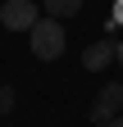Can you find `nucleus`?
I'll use <instances>...</instances> for the list:
<instances>
[{"label": "nucleus", "mask_w": 123, "mask_h": 127, "mask_svg": "<svg viewBox=\"0 0 123 127\" xmlns=\"http://www.w3.org/2000/svg\"><path fill=\"white\" fill-rule=\"evenodd\" d=\"M27 45H32V55L37 59H59L64 55V45H68V36H64V23H55V18H41L32 32H27Z\"/></svg>", "instance_id": "obj_1"}, {"label": "nucleus", "mask_w": 123, "mask_h": 127, "mask_svg": "<svg viewBox=\"0 0 123 127\" xmlns=\"http://www.w3.org/2000/svg\"><path fill=\"white\" fill-rule=\"evenodd\" d=\"M41 18L46 14H41L37 0H5V5H0V27L5 32H32Z\"/></svg>", "instance_id": "obj_2"}, {"label": "nucleus", "mask_w": 123, "mask_h": 127, "mask_svg": "<svg viewBox=\"0 0 123 127\" xmlns=\"http://www.w3.org/2000/svg\"><path fill=\"white\" fill-rule=\"evenodd\" d=\"M91 123L96 127H110L114 118H123V82H105L100 91H96V100H91Z\"/></svg>", "instance_id": "obj_3"}, {"label": "nucleus", "mask_w": 123, "mask_h": 127, "mask_svg": "<svg viewBox=\"0 0 123 127\" xmlns=\"http://www.w3.org/2000/svg\"><path fill=\"white\" fill-rule=\"evenodd\" d=\"M114 55H119V41H114V36H96V41L82 50V68H87V73H105V68L114 64Z\"/></svg>", "instance_id": "obj_4"}, {"label": "nucleus", "mask_w": 123, "mask_h": 127, "mask_svg": "<svg viewBox=\"0 0 123 127\" xmlns=\"http://www.w3.org/2000/svg\"><path fill=\"white\" fill-rule=\"evenodd\" d=\"M41 14L55 18V23H64V18H73V14H82V0H41Z\"/></svg>", "instance_id": "obj_5"}, {"label": "nucleus", "mask_w": 123, "mask_h": 127, "mask_svg": "<svg viewBox=\"0 0 123 127\" xmlns=\"http://www.w3.org/2000/svg\"><path fill=\"white\" fill-rule=\"evenodd\" d=\"M14 104H18V95H14V86H0V114H9Z\"/></svg>", "instance_id": "obj_6"}, {"label": "nucleus", "mask_w": 123, "mask_h": 127, "mask_svg": "<svg viewBox=\"0 0 123 127\" xmlns=\"http://www.w3.org/2000/svg\"><path fill=\"white\" fill-rule=\"evenodd\" d=\"M119 23H123V0H119V5H114V18H110V23H105V32H114Z\"/></svg>", "instance_id": "obj_7"}, {"label": "nucleus", "mask_w": 123, "mask_h": 127, "mask_svg": "<svg viewBox=\"0 0 123 127\" xmlns=\"http://www.w3.org/2000/svg\"><path fill=\"white\" fill-rule=\"evenodd\" d=\"M114 59H119V64H123V36H119V55H114Z\"/></svg>", "instance_id": "obj_8"}, {"label": "nucleus", "mask_w": 123, "mask_h": 127, "mask_svg": "<svg viewBox=\"0 0 123 127\" xmlns=\"http://www.w3.org/2000/svg\"><path fill=\"white\" fill-rule=\"evenodd\" d=\"M110 127H123V118H114V123H110Z\"/></svg>", "instance_id": "obj_9"}]
</instances>
